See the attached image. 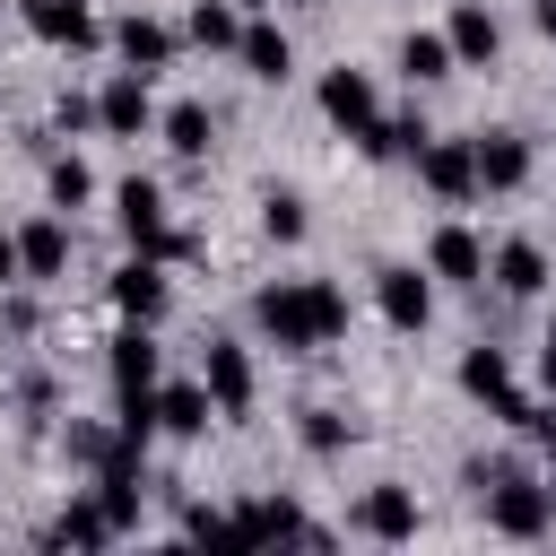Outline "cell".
Masks as SVG:
<instances>
[{"label":"cell","instance_id":"cell-1","mask_svg":"<svg viewBox=\"0 0 556 556\" xmlns=\"http://www.w3.org/2000/svg\"><path fill=\"white\" fill-rule=\"evenodd\" d=\"M252 321H261L269 348L313 356V348H330V339L348 330V295H339L330 278H278V287L252 295Z\"/></svg>","mask_w":556,"mask_h":556},{"label":"cell","instance_id":"cell-2","mask_svg":"<svg viewBox=\"0 0 556 556\" xmlns=\"http://www.w3.org/2000/svg\"><path fill=\"white\" fill-rule=\"evenodd\" d=\"M469 486L486 495V530H495V539H547L556 504H547V486H539L530 469H504V460L486 469V460H478V469H469Z\"/></svg>","mask_w":556,"mask_h":556},{"label":"cell","instance_id":"cell-3","mask_svg":"<svg viewBox=\"0 0 556 556\" xmlns=\"http://www.w3.org/2000/svg\"><path fill=\"white\" fill-rule=\"evenodd\" d=\"M226 521H235V547H261V539H304V547H321V539H330V530H321V521H304L287 495H243Z\"/></svg>","mask_w":556,"mask_h":556},{"label":"cell","instance_id":"cell-4","mask_svg":"<svg viewBox=\"0 0 556 556\" xmlns=\"http://www.w3.org/2000/svg\"><path fill=\"white\" fill-rule=\"evenodd\" d=\"M113 217H122V235H130V252H148V261H165V191L148 182V174H130L122 191H113Z\"/></svg>","mask_w":556,"mask_h":556},{"label":"cell","instance_id":"cell-5","mask_svg":"<svg viewBox=\"0 0 556 556\" xmlns=\"http://www.w3.org/2000/svg\"><path fill=\"white\" fill-rule=\"evenodd\" d=\"M200 382H208V408H217V417H252V391H261V374H252V356H243L235 339H208V365H200Z\"/></svg>","mask_w":556,"mask_h":556},{"label":"cell","instance_id":"cell-6","mask_svg":"<svg viewBox=\"0 0 556 556\" xmlns=\"http://www.w3.org/2000/svg\"><path fill=\"white\" fill-rule=\"evenodd\" d=\"M374 304H382L391 330H426V321H434V287H426V269H408V261L374 269Z\"/></svg>","mask_w":556,"mask_h":556},{"label":"cell","instance_id":"cell-7","mask_svg":"<svg viewBox=\"0 0 556 556\" xmlns=\"http://www.w3.org/2000/svg\"><path fill=\"white\" fill-rule=\"evenodd\" d=\"M17 17H26V35H35V43H61V52H87V43L104 35L87 0H17Z\"/></svg>","mask_w":556,"mask_h":556},{"label":"cell","instance_id":"cell-8","mask_svg":"<svg viewBox=\"0 0 556 556\" xmlns=\"http://www.w3.org/2000/svg\"><path fill=\"white\" fill-rule=\"evenodd\" d=\"M156 122V104H148V78L139 70H113L104 87H96V130H113V139H139Z\"/></svg>","mask_w":556,"mask_h":556},{"label":"cell","instance_id":"cell-9","mask_svg":"<svg viewBox=\"0 0 556 556\" xmlns=\"http://www.w3.org/2000/svg\"><path fill=\"white\" fill-rule=\"evenodd\" d=\"M417 174L434 200H478V148L469 139H426L417 148Z\"/></svg>","mask_w":556,"mask_h":556},{"label":"cell","instance_id":"cell-10","mask_svg":"<svg viewBox=\"0 0 556 556\" xmlns=\"http://www.w3.org/2000/svg\"><path fill=\"white\" fill-rule=\"evenodd\" d=\"M443 43H452V70H486V61L504 52V26H495V9H486V0H460V9H452V26H443Z\"/></svg>","mask_w":556,"mask_h":556},{"label":"cell","instance_id":"cell-11","mask_svg":"<svg viewBox=\"0 0 556 556\" xmlns=\"http://www.w3.org/2000/svg\"><path fill=\"white\" fill-rule=\"evenodd\" d=\"M426 278H443V287H486V243H478L469 226H434V243H426Z\"/></svg>","mask_w":556,"mask_h":556},{"label":"cell","instance_id":"cell-12","mask_svg":"<svg viewBox=\"0 0 556 556\" xmlns=\"http://www.w3.org/2000/svg\"><path fill=\"white\" fill-rule=\"evenodd\" d=\"M174 43H182V35H174L165 17H148V9H130V17L113 26V52H122V70H139V78H148V70H165V61H174Z\"/></svg>","mask_w":556,"mask_h":556},{"label":"cell","instance_id":"cell-13","mask_svg":"<svg viewBox=\"0 0 556 556\" xmlns=\"http://www.w3.org/2000/svg\"><path fill=\"white\" fill-rule=\"evenodd\" d=\"M113 304H122L130 321H156V313L174 304V287H165V261H148V252H130V261L113 269Z\"/></svg>","mask_w":556,"mask_h":556},{"label":"cell","instance_id":"cell-14","mask_svg":"<svg viewBox=\"0 0 556 556\" xmlns=\"http://www.w3.org/2000/svg\"><path fill=\"white\" fill-rule=\"evenodd\" d=\"M356 530L382 539V547L417 539V495H408V486H365V495H356Z\"/></svg>","mask_w":556,"mask_h":556},{"label":"cell","instance_id":"cell-15","mask_svg":"<svg viewBox=\"0 0 556 556\" xmlns=\"http://www.w3.org/2000/svg\"><path fill=\"white\" fill-rule=\"evenodd\" d=\"M321 113H330V122H339V130L356 139V130H365V122L382 113V96H374V78H365V70H348V61H339V70L321 78Z\"/></svg>","mask_w":556,"mask_h":556},{"label":"cell","instance_id":"cell-16","mask_svg":"<svg viewBox=\"0 0 556 556\" xmlns=\"http://www.w3.org/2000/svg\"><path fill=\"white\" fill-rule=\"evenodd\" d=\"M469 148H478V191H521L530 182V139L521 130H486Z\"/></svg>","mask_w":556,"mask_h":556},{"label":"cell","instance_id":"cell-17","mask_svg":"<svg viewBox=\"0 0 556 556\" xmlns=\"http://www.w3.org/2000/svg\"><path fill=\"white\" fill-rule=\"evenodd\" d=\"M17 269H26V278H61V269H70V226H61L52 208L17 226Z\"/></svg>","mask_w":556,"mask_h":556},{"label":"cell","instance_id":"cell-18","mask_svg":"<svg viewBox=\"0 0 556 556\" xmlns=\"http://www.w3.org/2000/svg\"><path fill=\"white\" fill-rule=\"evenodd\" d=\"M208 417H217L208 408V382H156V434H182L191 443V434H208Z\"/></svg>","mask_w":556,"mask_h":556},{"label":"cell","instance_id":"cell-19","mask_svg":"<svg viewBox=\"0 0 556 556\" xmlns=\"http://www.w3.org/2000/svg\"><path fill=\"white\" fill-rule=\"evenodd\" d=\"M104 539H122V530L104 521V504H96V486H87V495H70V504L52 513V530H43V547H104Z\"/></svg>","mask_w":556,"mask_h":556},{"label":"cell","instance_id":"cell-20","mask_svg":"<svg viewBox=\"0 0 556 556\" xmlns=\"http://www.w3.org/2000/svg\"><path fill=\"white\" fill-rule=\"evenodd\" d=\"M235 61H243V70H252V78H269V87H278V78H287V70H295V43H287V35H278V26H269V17H252V26H243V35H235Z\"/></svg>","mask_w":556,"mask_h":556},{"label":"cell","instance_id":"cell-21","mask_svg":"<svg viewBox=\"0 0 556 556\" xmlns=\"http://www.w3.org/2000/svg\"><path fill=\"white\" fill-rule=\"evenodd\" d=\"M486 278H495L504 295H539V287H547V252H539L530 235H513V243H495V261H486Z\"/></svg>","mask_w":556,"mask_h":556},{"label":"cell","instance_id":"cell-22","mask_svg":"<svg viewBox=\"0 0 556 556\" xmlns=\"http://www.w3.org/2000/svg\"><path fill=\"white\" fill-rule=\"evenodd\" d=\"M104 374H113V391H156V339H148V321H130V330L113 339Z\"/></svg>","mask_w":556,"mask_h":556},{"label":"cell","instance_id":"cell-23","mask_svg":"<svg viewBox=\"0 0 556 556\" xmlns=\"http://www.w3.org/2000/svg\"><path fill=\"white\" fill-rule=\"evenodd\" d=\"M460 391L504 417V408H513V356H504V348H469V356H460Z\"/></svg>","mask_w":556,"mask_h":556},{"label":"cell","instance_id":"cell-24","mask_svg":"<svg viewBox=\"0 0 556 556\" xmlns=\"http://www.w3.org/2000/svg\"><path fill=\"white\" fill-rule=\"evenodd\" d=\"M156 130H165V148H174V156H208V148H217V113H208V104H191V96H182V104H165V113H156Z\"/></svg>","mask_w":556,"mask_h":556},{"label":"cell","instance_id":"cell-25","mask_svg":"<svg viewBox=\"0 0 556 556\" xmlns=\"http://www.w3.org/2000/svg\"><path fill=\"white\" fill-rule=\"evenodd\" d=\"M426 139H434V130H426L417 113H374V122L356 130V148H365V156H382V165H391V156H417Z\"/></svg>","mask_w":556,"mask_h":556},{"label":"cell","instance_id":"cell-26","mask_svg":"<svg viewBox=\"0 0 556 556\" xmlns=\"http://www.w3.org/2000/svg\"><path fill=\"white\" fill-rule=\"evenodd\" d=\"M400 78H408V87L452 78V43H443V35H426V26H417V35H400Z\"/></svg>","mask_w":556,"mask_h":556},{"label":"cell","instance_id":"cell-27","mask_svg":"<svg viewBox=\"0 0 556 556\" xmlns=\"http://www.w3.org/2000/svg\"><path fill=\"white\" fill-rule=\"evenodd\" d=\"M182 35H191L200 52H235V35H243V17H235V0H191V17H182Z\"/></svg>","mask_w":556,"mask_h":556},{"label":"cell","instance_id":"cell-28","mask_svg":"<svg viewBox=\"0 0 556 556\" xmlns=\"http://www.w3.org/2000/svg\"><path fill=\"white\" fill-rule=\"evenodd\" d=\"M295 443H304L313 460H339V452L356 443V426H348L339 408H304V417H295Z\"/></svg>","mask_w":556,"mask_h":556},{"label":"cell","instance_id":"cell-29","mask_svg":"<svg viewBox=\"0 0 556 556\" xmlns=\"http://www.w3.org/2000/svg\"><path fill=\"white\" fill-rule=\"evenodd\" d=\"M43 191H52V208H87V200H96V174H87L78 156H52V165H43Z\"/></svg>","mask_w":556,"mask_h":556},{"label":"cell","instance_id":"cell-30","mask_svg":"<svg viewBox=\"0 0 556 556\" xmlns=\"http://www.w3.org/2000/svg\"><path fill=\"white\" fill-rule=\"evenodd\" d=\"M261 235L269 243H304V200L295 191H261Z\"/></svg>","mask_w":556,"mask_h":556},{"label":"cell","instance_id":"cell-31","mask_svg":"<svg viewBox=\"0 0 556 556\" xmlns=\"http://www.w3.org/2000/svg\"><path fill=\"white\" fill-rule=\"evenodd\" d=\"M61 452H70L78 469H104V452H113V426H96V417H78V426L61 434Z\"/></svg>","mask_w":556,"mask_h":556},{"label":"cell","instance_id":"cell-32","mask_svg":"<svg viewBox=\"0 0 556 556\" xmlns=\"http://www.w3.org/2000/svg\"><path fill=\"white\" fill-rule=\"evenodd\" d=\"M182 539H208V547H235V521H226L217 504H191V513H182Z\"/></svg>","mask_w":556,"mask_h":556},{"label":"cell","instance_id":"cell-33","mask_svg":"<svg viewBox=\"0 0 556 556\" xmlns=\"http://www.w3.org/2000/svg\"><path fill=\"white\" fill-rule=\"evenodd\" d=\"M52 122H61V130H87V122H96V96H61Z\"/></svg>","mask_w":556,"mask_h":556},{"label":"cell","instance_id":"cell-34","mask_svg":"<svg viewBox=\"0 0 556 556\" xmlns=\"http://www.w3.org/2000/svg\"><path fill=\"white\" fill-rule=\"evenodd\" d=\"M9 278H26V269H17V235H0V287H9Z\"/></svg>","mask_w":556,"mask_h":556},{"label":"cell","instance_id":"cell-35","mask_svg":"<svg viewBox=\"0 0 556 556\" xmlns=\"http://www.w3.org/2000/svg\"><path fill=\"white\" fill-rule=\"evenodd\" d=\"M539 374H547V400H556V330H547V348H539Z\"/></svg>","mask_w":556,"mask_h":556},{"label":"cell","instance_id":"cell-36","mask_svg":"<svg viewBox=\"0 0 556 556\" xmlns=\"http://www.w3.org/2000/svg\"><path fill=\"white\" fill-rule=\"evenodd\" d=\"M530 17H539V35H547V43H556V0H539V9H530Z\"/></svg>","mask_w":556,"mask_h":556},{"label":"cell","instance_id":"cell-37","mask_svg":"<svg viewBox=\"0 0 556 556\" xmlns=\"http://www.w3.org/2000/svg\"><path fill=\"white\" fill-rule=\"evenodd\" d=\"M235 9H269V0H235Z\"/></svg>","mask_w":556,"mask_h":556},{"label":"cell","instance_id":"cell-38","mask_svg":"<svg viewBox=\"0 0 556 556\" xmlns=\"http://www.w3.org/2000/svg\"><path fill=\"white\" fill-rule=\"evenodd\" d=\"M547 504H556V478H547Z\"/></svg>","mask_w":556,"mask_h":556}]
</instances>
